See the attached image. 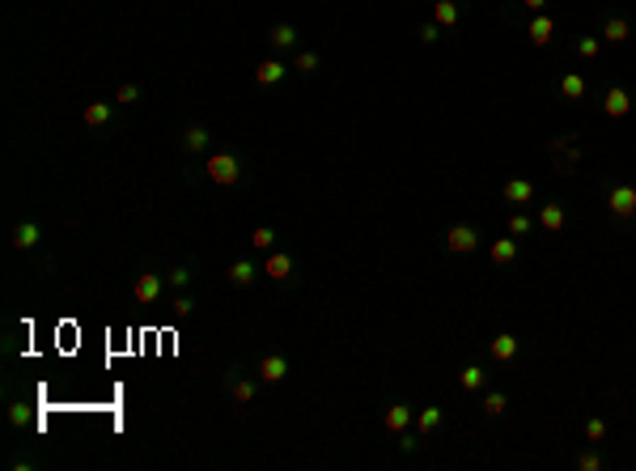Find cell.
<instances>
[{
    "instance_id": "6da1fadb",
    "label": "cell",
    "mask_w": 636,
    "mask_h": 471,
    "mask_svg": "<svg viewBox=\"0 0 636 471\" xmlns=\"http://www.w3.org/2000/svg\"><path fill=\"white\" fill-rule=\"evenodd\" d=\"M238 175H242V162H238L234 153H212V157H208V179H212L216 187H234Z\"/></svg>"
},
{
    "instance_id": "e0dca14e",
    "label": "cell",
    "mask_w": 636,
    "mask_h": 471,
    "mask_svg": "<svg viewBox=\"0 0 636 471\" xmlns=\"http://www.w3.org/2000/svg\"><path fill=\"white\" fill-rule=\"evenodd\" d=\"M267 39H272V47H280V52H288V47H297V30H293L288 21H276V26H272V34H267Z\"/></svg>"
},
{
    "instance_id": "4316f807",
    "label": "cell",
    "mask_w": 636,
    "mask_h": 471,
    "mask_svg": "<svg viewBox=\"0 0 636 471\" xmlns=\"http://www.w3.org/2000/svg\"><path fill=\"white\" fill-rule=\"evenodd\" d=\"M272 242H276V230H267V226H259V230L251 234V246H255V251H272Z\"/></svg>"
},
{
    "instance_id": "1f68e13d",
    "label": "cell",
    "mask_w": 636,
    "mask_h": 471,
    "mask_svg": "<svg viewBox=\"0 0 636 471\" xmlns=\"http://www.w3.org/2000/svg\"><path fill=\"white\" fill-rule=\"evenodd\" d=\"M602 463H606V459H602L598 450H585V454L577 459V467H581V471H602Z\"/></svg>"
},
{
    "instance_id": "ffe728a7",
    "label": "cell",
    "mask_w": 636,
    "mask_h": 471,
    "mask_svg": "<svg viewBox=\"0 0 636 471\" xmlns=\"http://www.w3.org/2000/svg\"><path fill=\"white\" fill-rule=\"evenodd\" d=\"M513 259H518V242H513V238H497L492 242V263H513Z\"/></svg>"
},
{
    "instance_id": "4fadbf2b",
    "label": "cell",
    "mask_w": 636,
    "mask_h": 471,
    "mask_svg": "<svg viewBox=\"0 0 636 471\" xmlns=\"http://www.w3.org/2000/svg\"><path fill=\"white\" fill-rule=\"evenodd\" d=\"M488 353H492L497 361H513L518 357V336H509V331H501L492 344H488Z\"/></svg>"
},
{
    "instance_id": "ac0fdd59",
    "label": "cell",
    "mask_w": 636,
    "mask_h": 471,
    "mask_svg": "<svg viewBox=\"0 0 636 471\" xmlns=\"http://www.w3.org/2000/svg\"><path fill=\"white\" fill-rule=\"evenodd\" d=\"M560 94H565L569 102L585 98V77H581V72H565V77H560Z\"/></svg>"
},
{
    "instance_id": "836d02e7",
    "label": "cell",
    "mask_w": 636,
    "mask_h": 471,
    "mask_svg": "<svg viewBox=\"0 0 636 471\" xmlns=\"http://www.w3.org/2000/svg\"><path fill=\"white\" fill-rule=\"evenodd\" d=\"M170 285H174V289H187L191 285V267H170V276H166Z\"/></svg>"
},
{
    "instance_id": "d4e9b609",
    "label": "cell",
    "mask_w": 636,
    "mask_h": 471,
    "mask_svg": "<svg viewBox=\"0 0 636 471\" xmlns=\"http://www.w3.org/2000/svg\"><path fill=\"white\" fill-rule=\"evenodd\" d=\"M229 395H234V404H251V399H255V382H251V378H238V382L229 386Z\"/></svg>"
},
{
    "instance_id": "7402d4cb",
    "label": "cell",
    "mask_w": 636,
    "mask_h": 471,
    "mask_svg": "<svg viewBox=\"0 0 636 471\" xmlns=\"http://www.w3.org/2000/svg\"><path fill=\"white\" fill-rule=\"evenodd\" d=\"M484 378H488V374H484L479 365H467V369H462V374H458V386H462V391L471 395V391H484Z\"/></svg>"
},
{
    "instance_id": "5bb4252c",
    "label": "cell",
    "mask_w": 636,
    "mask_h": 471,
    "mask_svg": "<svg viewBox=\"0 0 636 471\" xmlns=\"http://www.w3.org/2000/svg\"><path fill=\"white\" fill-rule=\"evenodd\" d=\"M284 72H288V68H284L280 60H263V64L255 68V81H259V85H276V81H284Z\"/></svg>"
},
{
    "instance_id": "9a60e30c",
    "label": "cell",
    "mask_w": 636,
    "mask_h": 471,
    "mask_svg": "<svg viewBox=\"0 0 636 471\" xmlns=\"http://www.w3.org/2000/svg\"><path fill=\"white\" fill-rule=\"evenodd\" d=\"M255 276H259V267H255L251 259H238V263H229V285H238V289H242V285H251Z\"/></svg>"
},
{
    "instance_id": "30bf717a",
    "label": "cell",
    "mask_w": 636,
    "mask_h": 471,
    "mask_svg": "<svg viewBox=\"0 0 636 471\" xmlns=\"http://www.w3.org/2000/svg\"><path fill=\"white\" fill-rule=\"evenodd\" d=\"M284 374H288V361H284L280 353H267V357L259 361V378H263V382H280Z\"/></svg>"
},
{
    "instance_id": "603a6c76",
    "label": "cell",
    "mask_w": 636,
    "mask_h": 471,
    "mask_svg": "<svg viewBox=\"0 0 636 471\" xmlns=\"http://www.w3.org/2000/svg\"><path fill=\"white\" fill-rule=\"evenodd\" d=\"M433 21H437V26H454V21H458V5H454V0H437V5H433Z\"/></svg>"
},
{
    "instance_id": "ba28073f",
    "label": "cell",
    "mask_w": 636,
    "mask_h": 471,
    "mask_svg": "<svg viewBox=\"0 0 636 471\" xmlns=\"http://www.w3.org/2000/svg\"><path fill=\"white\" fill-rule=\"evenodd\" d=\"M263 276H267V281H288V276H293V255H284V251L267 255V259H263Z\"/></svg>"
},
{
    "instance_id": "8992f818",
    "label": "cell",
    "mask_w": 636,
    "mask_h": 471,
    "mask_svg": "<svg viewBox=\"0 0 636 471\" xmlns=\"http://www.w3.org/2000/svg\"><path fill=\"white\" fill-rule=\"evenodd\" d=\"M38 238H43L38 221H17V226H13V246H17V251H34Z\"/></svg>"
},
{
    "instance_id": "e575fe53",
    "label": "cell",
    "mask_w": 636,
    "mask_h": 471,
    "mask_svg": "<svg viewBox=\"0 0 636 471\" xmlns=\"http://www.w3.org/2000/svg\"><path fill=\"white\" fill-rule=\"evenodd\" d=\"M191 310H195V302L183 293V297H174V318H191Z\"/></svg>"
},
{
    "instance_id": "83f0119b",
    "label": "cell",
    "mask_w": 636,
    "mask_h": 471,
    "mask_svg": "<svg viewBox=\"0 0 636 471\" xmlns=\"http://www.w3.org/2000/svg\"><path fill=\"white\" fill-rule=\"evenodd\" d=\"M598 47H602L598 34H585V39L577 43V56H581V60H594V56H598Z\"/></svg>"
},
{
    "instance_id": "277c9868",
    "label": "cell",
    "mask_w": 636,
    "mask_h": 471,
    "mask_svg": "<svg viewBox=\"0 0 636 471\" xmlns=\"http://www.w3.org/2000/svg\"><path fill=\"white\" fill-rule=\"evenodd\" d=\"M446 246L454 255H471L475 246H479V234L471 230V226H450V234H446Z\"/></svg>"
},
{
    "instance_id": "2e32d148",
    "label": "cell",
    "mask_w": 636,
    "mask_h": 471,
    "mask_svg": "<svg viewBox=\"0 0 636 471\" xmlns=\"http://www.w3.org/2000/svg\"><path fill=\"white\" fill-rule=\"evenodd\" d=\"M628 34H632L628 17H606V21H602V39H606V43H624Z\"/></svg>"
},
{
    "instance_id": "3957f363",
    "label": "cell",
    "mask_w": 636,
    "mask_h": 471,
    "mask_svg": "<svg viewBox=\"0 0 636 471\" xmlns=\"http://www.w3.org/2000/svg\"><path fill=\"white\" fill-rule=\"evenodd\" d=\"M132 297H136L140 306H153L157 297H161V276H157V272H140L136 285H132Z\"/></svg>"
},
{
    "instance_id": "5b68a950",
    "label": "cell",
    "mask_w": 636,
    "mask_h": 471,
    "mask_svg": "<svg viewBox=\"0 0 636 471\" xmlns=\"http://www.w3.org/2000/svg\"><path fill=\"white\" fill-rule=\"evenodd\" d=\"M602 111H606L611 119H624V115L632 111V98H628V89H624V85H611V89L602 94Z\"/></svg>"
},
{
    "instance_id": "7c38bea8",
    "label": "cell",
    "mask_w": 636,
    "mask_h": 471,
    "mask_svg": "<svg viewBox=\"0 0 636 471\" xmlns=\"http://www.w3.org/2000/svg\"><path fill=\"white\" fill-rule=\"evenodd\" d=\"M382 425H386L390 433H403V429L411 425V408H407V404H390L386 416H382Z\"/></svg>"
},
{
    "instance_id": "484cf974",
    "label": "cell",
    "mask_w": 636,
    "mask_h": 471,
    "mask_svg": "<svg viewBox=\"0 0 636 471\" xmlns=\"http://www.w3.org/2000/svg\"><path fill=\"white\" fill-rule=\"evenodd\" d=\"M505 408H509L505 391H488V395H484V412H488V416H501Z\"/></svg>"
},
{
    "instance_id": "f1b7e54d",
    "label": "cell",
    "mask_w": 636,
    "mask_h": 471,
    "mask_svg": "<svg viewBox=\"0 0 636 471\" xmlns=\"http://www.w3.org/2000/svg\"><path fill=\"white\" fill-rule=\"evenodd\" d=\"M9 425H13V429H26V425H30V408H26V404H13V408H9Z\"/></svg>"
},
{
    "instance_id": "52a82bcc",
    "label": "cell",
    "mask_w": 636,
    "mask_h": 471,
    "mask_svg": "<svg viewBox=\"0 0 636 471\" xmlns=\"http://www.w3.org/2000/svg\"><path fill=\"white\" fill-rule=\"evenodd\" d=\"M501 200H505V204H530V200H534V183H530V179H509V183L501 187Z\"/></svg>"
},
{
    "instance_id": "f546056e",
    "label": "cell",
    "mask_w": 636,
    "mask_h": 471,
    "mask_svg": "<svg viewBox=\"0 0 636 471\" xmlns=\"http://www.w3.org/2000/svg\"><path fill=\"white\" fill-rule=\"evenodd\" d=\"M585 437H590V441H602V437H606V420H602V416H590V420H585Z\"/></svg>"
},
{
    "instance_id": "7a4b0ae2",
    "label": "cell",
    "mask_w": 636,
    "mask_h": 471,
    "mask_svg": "<svg viewBox=\"0 0 636 471\" xmlns=\"http://www.w3.org/2000/svg\"><path fill=\"white\" fill-rule=\"evenodd\" d=\"M606 208L615 212V217H636V187H632V183H620V187H611V195H606Z\"/></svg>"
},
{
    "instance_id": "d6986e66",
    "label": "cell",
    "mask_w": 636,
    "mask_h": 471,
    "mask_svg": "<svg viewBox=\"0 0 636 471\" xmlns=\"http://www.w3.org/2000/svg\"><path fill=\"white\" fill-rule=\"evenodd\" d=\"M111 102H89L85 107V123H89V128H106V123H111Z\"/></svg>"
},
{
    "instance_id": "cb8c5ba5",
    "label": "cell",
    "mask_w": 636,
    "mask_h": 471,
    "mask_svg": "<svg viewBox=\"0 0 636 471\" xmlns=\"http://www.w3.org/2000/svg\"><path fill=\"white\" fill-rule=\"evenodd\" d=\"M183 149H187V153H204V149H208V132L204 128H187L183 132Z\"/></svg>"
},
{
    "instance_id": "9c48e42d",
    "label": "cell",
    "mask_w": 636,
    "mask_h": 471,
    "mask_svg": "<svg viewBox=\"0 0 636 471\" xmlns=\"http://www.w3.org/2000/svg\"><path fill=\"white\" fill-rule=\"evenodd\" d=\"M526 34H530V43H534V47H547V43H552V34H556V21H552L547 13H534Z\"/></svg>"
},
{
    "instance_id": "74e56055",
    "label": "cell",
    "mask_w": 636,
    "mask_h": 471,
    "mask_svg": "<svg viewBox=\"0 0 636 471\" xmlns=\"http://www.w3.org/2000/svg\"><path fill=\"white\" fill-rule=\"evenodd\" d=\"M399 446H403V450L411 454V450H416V446H420V433H407V429H403V433H399Z\"/></svg>"
},
{
    "instance_id": "8fae6325",
    "label": "cell",
    "mask_w": 636,
    "mask_h": 471,
    "mask_svg": "<svg viewBox=\"0 0 636 471\" xmlns=\"http://www.w3.org/2000/svg\"><path fill=\"white\" fill-rule=\"evenodd\" d=\"M565 221H569L565 204H543V208H539V226H543L547 234H560V230H565Z\"/></svg>"
},
{
    "instance_id": "d590c367",
    "label": "cell",
    "mask_w": 636,
    "mask_h": 471,
    "mask_svg": "<svg viewBox=\"0 0 636 471\" xmlns=\"http://www.w3.org/2000/svg\"><path fill=\"white\" fill-rule=\"evenodd\" d=\"M437 39H442V26H437V21H424V26H420V43H437Z\"/></svg>"
},
{
    "instance_id": "d6a6232c",
    "label": "cell",
    "mask_w": 636,
    "mask_h": 471,
    "mask_svg": "<svg viewBox=\"0 0 636 471\" xmlns=\"http://www.w3.org/2000/svg\"><path fill=\"white\" fill-rule=\"evenodd\" d=\"M136 98H140V89H136L132 81H128V85H119V89H115V102H124V107H132V102H136Z\"/></svg>"
},
{
    "instance_id": "44dd1931",
    "label": "cell",
    "mask_w": 636,
    "mask_h": 471,
    "mask_svg": "<svg viewBox=\"0 0 636 471\" xmlns=\"http://www.w3.org/2000/svg\"><path fill=\"white\" fill-rule=\"evenodd\" d=\"M437 429H442V408H424L420 416H416V433H437Z\"/></svg>"
},
{
    "instance_id": "8d00e7d4",
    "label": "cell",
    "mask_w": 636,
    "mask_h": 471,
    "mask_svg": "<svg viewBox=\"0 0 636 471\" xmlns=\"http://www.w3.org/2000/svg\"><path fill=\"white\" fill-rule=\"evenodd\" d=\"M297 72H318V56L314 52H302L297 56Z\"/></svg>"
},
{
    "instance_id": "4dcf8cb0",
    "label": "cell",
    "mask_w": 636,
    "mask_h": 471,
    "mask_svg": "<svg viewBox=\"0 0 636 471\" xmlns=\"http://www.w3.org/2000/svg\"><path fill=\"white\" fill-rule=\"evenodd\" d=\"M530 230H534V221H530L526 212H513V217H509V234H530Z\"/></svg>"
},
{
    "instance_id": "f35d334b",
    "label": "cell",
    "mask_w": 636,
    "mask_h": 471,
    "mask_svg": "<svg viewBox=\"0 0 636 471\" xmlns=\"http://www.w3.org/2000/svg\"><path fill=\"white\" fill-rule=\"evenodd\" d=\"M522 5H526L530 13H543V5H547V0H522Z\"/></svg>"
}]
</instances>
